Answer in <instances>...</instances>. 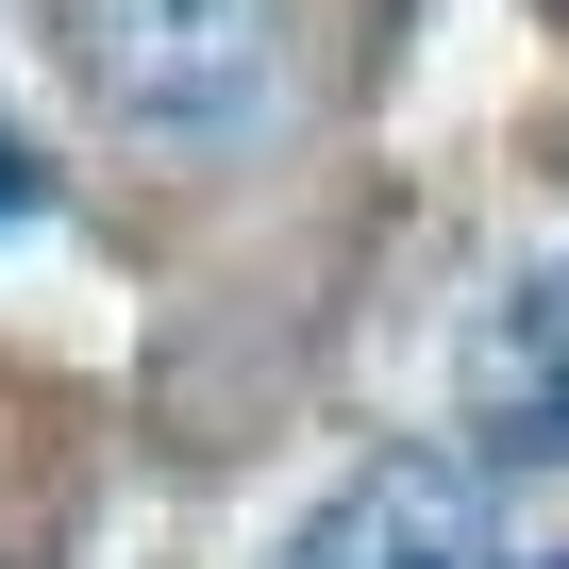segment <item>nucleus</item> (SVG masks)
<instances>
[{"instance_id":"20e7f679","label":"nucleus","mask_w":569,"mask_h":569,"mask_svg":"<svg viewBox=\"0 0 569 569\" xmlns=\"http://www.w3.org/2000/svg\"><path fill=\"white\" fill-rule=\"evenodd\" d=\"M552 569H569V552H552Z\"/></svg>"},{"instance_id":"f257e3e1","label":"nucleus","mask_w":569,"mask_h":569,"mask_svg":"<svg viewBox=\"0 0 569 569\" xmlns=\"http://www.w3.org/2000/svg\"><path fill=\"white\" fill-rule=\"evenodd\" d=\"M84 68L134 134H251L284 101V18L268 0H84Z\"/></svg>"},{"instance_id":"7ed1b4c3","label":"nucleus","mask_w":569,"mask_h":569,"mask_svg":"<svg viewBox=\"0 0 569 569\" xmlns=\"http://www.w3.org/2000/svg\"><path fill=\"white\" fill-rule=\"evenodd\" d=\"M469 419L502 452H569V268H536L519 302L469 336Z\"/></svg>"},{"instance_id":"f03ea898","label":"nucleus","mask_w":569,"mask_h":569,"mask_svg":"<svg viewBox=\"0 0 569 569\" xmlns=\"http://www.w3.org/2000/svg\"><path fill=\"white\" fill-rule=\"evenodd\" d=\"M284 569H502L486 469H452V452H386V469H352V486L302 519V552H284Z\"/></svg>"}]
</instances>
